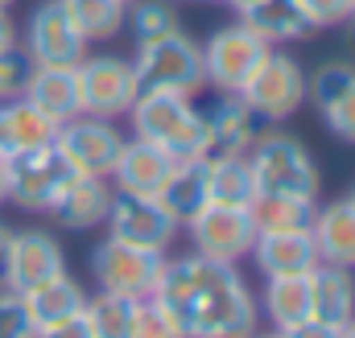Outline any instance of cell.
<instances>
[{
	"label": "cell",
	"mask_w": 355,
	"mask_h": 338,
	"mask_svg": "<svg viewBox=\"0 0 355 338\" xmlns=\"http://www.w3.org/2000/svg\"><path fill=\"white\" fill-rule=\"evenodd\" d=\"M132 338H186V335L178 330V322L153 297H141V305H137V335Z\"/></svg>",
	"instance_id": "obj_35"
},
{
	"label": "cell",
	"mask_w": 355,
	"mask_h": 338,
	"mask_svg": "<svg viewBox=\"0 0 355 338\" xmlns=\"http://www.w3.org/2000/svg\"><path fill=\"white\" fill-rule=\"evenodd\" d=\"M310 29H335L352 17V0H297Z\"/></svg>",
	"instance_id": "obj_36"
},
{
	"label": "cell",
	"mask_w": 355,
	"mask_h": 338,
	"mask_svg": "<svg viewBox=\"0 0 355 338\" xmlns=\"http://www.w3.org/2000/svg\"><path fill=\"white\" fill-rule=\"evenodd\" d=\"M12 42H17V25H12L8 8H0V50H4V46H12Z\"/></svg>",
	"instance_id": "obj_39"
},
{
	"label": "cell",
	"mask_w": 355,
	"mask_h": 338,
	"mask_svg": "<svg viewBox=\"0 0 355 338\" xmlns=\"http://www.w3.org/2000/svg\"><path fill=\"white\" fill-rule=\"evenodd\" d=\"M207 202H223V206H252L257 202V177L248 166V153L207 157Z\"/></svg>",
	"instance_id": "obj_26"
},
{
	"label": "cell",
	"mask_w": 355,
	"mask_h": 338,
	"mask_svg": "<svg viewBox=\"0 0 355 338\" xmlns=\"http://www.w3.org/2000/svg\"><path fill=\"white\" fill-rule=\"evenodd\" d=\"M268 50H272V46H268L265 37H257L244 21L215 29L211 42L202 46V75H207V87L240 95V87L252 79V71L261 66V58H265Z\"/></svg>",
	"instance_id": "obj_9"
},
{
	"label": "cell",
	"mask_w": 355,
	"mask_h": 338,
	"mask_svg": "<svg viewBox=\"0 0 355 338\" xmlns=\"http://www.w3.org/2000/svg\"><path fill=\"white\" fill-rule=\"evenodd\" d=\"M306 99L322 116V124L355 145V62L352 58H331L314 75H306Z\"/></svg>",
	"instance_id": "obj_15"
},
{
	"label": "cell",
	"mask_w": 355,
	"mask_h": 338,
	"mask_svg": "<svg viewBox=\"0 0 355 338\" xmlns=\"http://www.w3.org/2000/svg\"><path fill=\"white\" fill-rule=\"evenodd\" d=\"M37 338H91L87 322L75 318V322H62V326H50V330H37Z\"/></svg>",
	"instance_id": "obj_38"
},
{
	"label": "cell",
	"mask_w": 355,
	"mask_h": 338,
	"mask_svg": "<svg viewBox=\"0 0 355 338\" xmlns=\"http://www.w3.org/2000/svg\"><path fill=\"white\" fill-rule=\"evenodd\" d=\"M202 124H207V145H211L207 157H215V153H248L268 128H277L252 103H244V95H232V91H219V99L202 112Z\"/></svg>",
	"instance_id": "obj_16"
},
{
	"label": "cell",
	"mask_w": 355,
	"mask_h": 338,
	"mask_svg": "<svg viewBox=\"0 0 355 338\" xmlns=\"http://www.w3.org/2000/svg\"><path fill=\"white\" fill-rule=\"evenodd\" d=\"M62 8L71 12L75 29L87 42H112L124 29V0H62Z\"/></svg>",
	"instance_id": "obj_30"
},
{
	"label": "cell",
	"mask_w": 355,
	"mask_h": 338,
	"mask_svg": "<svg viewBox=\"0 0 355 338\" xmlns=\"http://www.w3.org/2000/svg\"><path fill=\"white\" fill-rule=\"evenodd\" d=\"M75 79H79V116H99V120L128 116L132 99L141 95L132 62L116 58V54L83 58L75 66Z\"/></svg>",
	"instance_id": "obj_6"
},
{
	"label": "cell",
	"mask_w": 355,
	"mask_h": 338,
	"mask_svg": "<svg viewBox=\"0 0 355 338\" xmlns=\"http://www.w3.org/2000/svg\"><path fill=\"white\" fill-rule=\"evenodd\" d=\"M248 166H252V177H257V194H285V198L318 202V190H322L318 161L310 157V149L297 136L268 128L248 149Z\"/></svg>",
	"instance_id": "obj_3"
},
{
	"label": "cell",
	"mask_w": 355,
	"mask_h": 338,
	"mask_svg": "<svg viewBox=\"0 0 355 338\" xmlns=\"http://www.w3.org/2000/svg\"><path fill=\"white\" fill-rule=\"evenodd\" d=\"M186 338H248L257 335L261 305L236 264L190 252L166 260L149 293Z\"/></svg>",
	"instance_id": "obj_1"
},
{
	"label": "cell",
	"mask_w": 355,
	"mask_h": 338,
	"mask_svg": "<svg viewBox=\"0 0 355 338\" xmlns=\"http://www.w3.org/2000/svg\"><path fill=\"white\" fill-rule=\"evenodd\" d=\"M0 338H37V326L25 310V297L0 285Z\"/></svg>",
	"instance_id": "obj_34"
},
{
	"label": "cell",
	"mask_w": 355,
	"mask_h": 338,
	"mask_svg": "<svg viewBox=\"0 0 355 338\" xmlns=\"http://www.w3.org/2000/svg\"><path fill=\"white\" fill-rule=\"evenodd\" d=\"M347 202H352V206H355V186H352V194H347Z\"/></svg>",
	"instance_id": "obj_48"
},
{
	"label": "cell",
	"mask_w": 355,
	"mask_h": 338,
	"mask_svg": "<svg viewBox=\"0 0 355 338\" xmlns=\"http://www.w3.org/2000/svg\"><path fill=\"white\" fill-rule=\"evenodd\" d=\"M248 338H285V330H277V326H272L268 335H248Z\"/></svg>",
	"instance_id": "obj_45"
},
{
	"label": "cell",
	"mask_w": 355,
	"mask_h": 338,
	"mask_svg": "<svg viewBox=\"0 0 355 338\" xmlns=\"http://www.w3.org/2000/svg\"><path fill=\"white\" fill-rule=\"evenodd\" d=\"M124 4H132V0H124Z\"/></svg>",
	"instance_id": "obj_50"
},
{
	"label": "cell",
	"mask_w": 355,
	"mask_h": 338,
	"mask_svg": "<svg viewBox=\"0 0 355 338\" xmlns=\"http://www.w3.org/2000/svg\"><path fill=\"white\" fill-rule=\"evenodd\" d=\"M12 4H17V0H0V8H12Z\"/></svg>",
	"instance_id": "obj_47"
},
{
	"label": "cell",
	"mask_w": 355,
	"mask_h": 338,
	"mask_svg": "<svg viewBox=\"0 0 355 338\" xmlns=\"http://www.w3.org/2000/svg\"><path fill=\"white\" fill-rule=\"evenodd\" d=\"M174 166L178 161L166 153V149H157L153 141L132 136V141H124V149H120V157H116V166H112L107 177L116 181V190L157 198V190L166 186V177H170V169Z\"/></svg>",
	"instance_id": "obj_18"
},
{
	"label": "cell",
	"mask_w": 355,
	"mask_h": 338,
	"mask_svg": "<svg viewBox=\"0 0 355 338\" xmlns=\"http://www.w3.org/2000/svg\"><path fill=\"white\" fill-rule=\"evenodd\" d=\"M21 46L29 50V58L37 66H79L87 58V37L75 29V21L62 8V0H42L29 12Z\"/></svg>",
	"instance_id": "obj_11"
},
{
	"label": "cell",
	"mask_w": 355,
	"mask_h": 338,
	"mask_svg": "<svg viewBox=\"0 0 355 338\" xmlns=\"http://www.w3.org/2000/svg\"><path fill=\"white\" fill-rule=\"evenodd\" d=\"M310 235L318 248V264H339V268L355 272V206L347 198L314 206Z\"/></svg>",
	"instance_id": "obj_20"
},
{
	"label": "cell",
	"mask_w": 355,
	"mask_h": 338,
	"mask_svg": "<svg viewBox=\"0 0 355 338\" xmlns=\"http://www.w3.org/2000/svg\"><path fill=\"white\" fill-rule=\"evenodd\" d=\"M227 4H232V8H236V12H244V8H252V4H257V0H227Z\"/></svg>",
	"instance_id": "obj_44"
},
{
	"label": "cell",
	"mask_w": 355,
	"mask_h": 338,
	"mask_svg": "<svg viewBox=\"0 0 355 338\" xmlns=\"http://www.w3.org/2000/svg\"><path fill=\"white\" fill-rule=\"evenodd\" d=\"M261 310L277 330L297 326L302 318H310V272H293V276H268Z\"/></svg>",
	"instance_id": "obj_27"
},
{
	"label": "cell",
	"mask_w": 355,
	"mask_h": 338,
	"mask_svg": "<svg viewBox=\"0 0 355 338\" xmlns=\"http://www.w3.org/2000/svg\"><path fill=\"white\" fill-rule=\"evenodd\" d=\"M0 120H4V132H8L12 153H17V149H33V145H50V141L58 136V124H54L46 112H37L25 95L0 103Z\"/></svg>",
	"instance_id": "obj_29"
},
{
	"label": "cell",
	"mask_w": 355,
	"mask_h": 338,
	"mask_svg": "<svg viewBox=\"0 0 355 338\" xmlns=\"http://www.w3.org/2000/svg\"><path fill=\"white\" fill-rule=\"evenodd\" d=\"M25 99L46 112L54 124H67L79 116V79H75V66H33L29 87H25Z\"/></svg>",
	"instance_id": "obj_23"
},
{
	"label": "cell",
	"mask_w": 355,
	"mask_h": 338,
	"mask_svg": "<svg viewBox=\"0 0 355 338\" xmlns=\"http://www.w3.org/2000/svg\"><path fill=\"white\" fill-rule=\"evenodd\" d=\"M240 21H244L257 37H265L268 46L302 42V37H310V33H314L297 0H257L252 8H244V12H240Z\"/></svg>",
	"instance_id": "obj_25"
},
{
	"label": "cell",
	"mask_w": 355,
	"mask_h": 338,
	"mask_svg": "<svg viewBox=\"0 0 355 338\" xmlns=\"http://www.w3.org/2000/svg\"><path fill=\"white\" fill-rule=\"evenodd\" d=\"M103 223H107L112 240H124L137 248H157V252H170L178 235V223L162 211L157 198L128 194V190H112V206H107Z\"/></svg>",
	"instance_id": "obj_14"
},
{
	"label": "cell",
	"mask_w": 355,
	"mask_h": 338,
	"mask_svg": "<svg viewBox=\"0 0 355 338\" xmlns=\"http://www.w3.org/2000/svg\"><path fill=\"white\" fill-rule=\"evenodd\" d=\"M54 145L62 149L67 166L75 173H87V177H107L120 149H124V136L116 128V120H99V116H75L67 124H58V136Z\"/></svg>",
	"instance_id": "obj_12"
},
{
	"label": "cell",
	"mask_w": 355,
	"mask_h": 338,
	"mask_svg": "<svg viewBox=\"0 0 355 338\" xmlns=\"http://www.w3.org/2000/svg\"><path fill=\"white\" fill-rule=\"evenodd\" d=\"M343 338H355V318L347 322V326H343Z\"/></svg>",
	"instance_id": "obj_46"
},
{
	"label": "cell",
	"mask_w": 355,
	"mask_h": 338,
	"mask_svg": "<svg viewBox=\"0 0 355 338\" xmlns=\"http://www.w3.org/2000/svg\"><path fill=\"white\" fill-rule=\"evenodd\" d=\"M252 260L265 276H293V272H314L318 268V248L310 227L297 231H257L252 244Z\"/></svg>",
	"instance_id": "obj_19"
},
{
	"label": "cell",
	"mask_w": 355,
	"mask_h": 338,
	"mask_svg": "<svg viewBox=\"0 0 355 338\" xmlns=\"http://www.w3.org/2000/svg\"><path fill=\"white\" fill-rule=\"evenodd\" d=\"M124 25L132 29L137 46H141V42L170 37V33L182 29V25H178V8L170 0H132V4L124 8Z\"/></svg>",
	"instance_id": "obj_32"
},
{
	"label": "cell",
	"mask_w": 355,
	"mask_h": 338,
	"mask_svg": "<svg viewBox=\"0 0 355 338\" xmlns=\"http://www.w3.org/2000/svg\"><path fill=\"white\" fill-rule=\"evenodd\" d=\"M8 202V177H4V161H0V206Z\"/></svg>",
	"instance_id": "obj_43"
},
{
	"label": "cell",
	"mask_w": 355,
	"mask_h": 338,
	"mask_svg": "<svg viewBox=\"0 0 355 338\" xmlns=\"http://www.w3.org/2000/svg\"><path fill=\"white\" fill-rule=\"evenodd\" d=\"M21 297H25V310H29V318H33L37 330L75 322V318H83V305H87V289L71 272H58L54 281H46V285L29 289Z\"/></svg>",
	"instance_id": "obj_21"
},
{
	"label": "cell",
	"mask_w": 355,
	"mask_h": 338,
	"mask_svg": "<svg viewBox=\"0 0 355 338\" xmlns=\"http://www.w3.org/2000/svg\"><path fill=\"white\" fill-rule=\"evenodd\" d=\"M240 95H244V103H252L265 116L268 124H281V120L297 116L302 103H306V71H302V62L293 54L272 46L261 58V66L252 71V79L240 87Z\"/></svg>",
	"instance_id": "obj_7"
},
{
	"label": "cell",
	"mask_w": 355,
	"mask_h": 338,
	"mask_svg": "<svg viewBox=\"0 0 355 338\" xmlns=\"http://www.w3.org/2000/svg\"><path fill=\"white\" fill-rule=\"evenodd\" d=\"M12 153V145H8V132H4V120H0V161Z\"/></svg>",
	"instance_id": "obj_42"
},
{
	"label": "cell",
	"mask_w": 355,
	"mask_h": 338,
	"mask_svg": "<svg viewBox=\"0 0 355 338\" xmlns=\"http://www.w3.org/2000/svg\"><path fill=\"white\" fill-rule=\"evenodd\" d=\"M107 206H112V181L107 177L71 173L42 215L58 231H91V227H99L107 219Z\"/></svg>",
	"instance_id": "obj_17"
},
{
	"label": "cell",
	"mask_w": 355,
	"mask_h": 338,
	"mask_svg": "<svg viewBox=\"0 0 355 338\" xmlns=\"http://www.w3.org/2000/svg\"><path fill=\"white\" fill-rule=\"evenodd\" d=\"M71 173H75V169L67 166V157H62V149H58L54 141H50V145H33V149H17V153L4 157L8 202H12L17 211L42 215Z\"/></svg>",
	"instance_id": "obj_5"
},
{
	"label": "cell",
	"mask_w": 355,
	"mask_h": 338,
	"mask_svg": "<svg viewBox=\"0 0 355 338\" xmlns=\"http://www.w3.org/2000/svg\"><path fill=\"white\" fill-rule=\"evenodd\" d=\"M310 318L347 326L355 318V272L339 264H318L310 272Z\"/></svg>",
	"instance_id": "obj_22"
},
{
	"label": "cell",
	"mask_w": 355,
	"mask_h": 338,
	"mask_svg": "<svg viewBox=\"0 0 355 338\" xmlns=\"http://www.w3.org/2000/svg\"><path fill=\"white\" fill-rule=\"evenodd\" d=\"M8 244H12V227L0 223V268H4V260H8Z\"/></svg>",
	"instance_id": "obj_40"
},
{
	"label": "cell",
	"mask_w": 355,
	"mask_h": 338,
	"mask_svg": "<svg viewBox=\"0 0 355 338\" xmlns=\"http://www.w3.org/2000/svg\"><path fill=\"white\" fill-rule=\"evenodd\" d=\"M33 66H37V62L29 58V50H25L21 42H12V46H4V50H0V103H8V99H21V95H25Z\"/></svg>",
	"instance_id": "obj_33"
},
{
	"label": "cell",
	"mask_w": 355,
	"mask_h": 338,
	"mask_svg": "<svg viewBox=\"0 0 355 338\" xmlns=\"http://www.w3.org/2000/svg\"><path fill=\"white\" fill-rule=\"evenodd\" d=\"M186 231L194 240V252L207 256V260H223V264H236L240 256H248L252 244H257V223H252V211L248 206L207 202L186 223Z\"/></svg>",
	"instance_id": "obj_10"
},
{
	"label": "cell",
	"mask_w": 355,
	"mask_h": 338,
	"mask_svg": "<svg viewBox=\"0 0 355 338\" xmlns=\"http://www.w3.org/2000/svg\"><path fill=\"white\" fill-rule=\"evenodd\" d=\"M162 211L174 219L178 227H186L202 206H207V157L198 161H178L166 177V186L157 190Z\"/></svg>",
	"instance_id": "obj_24"
},
{
	"label": "cell",
	"mask_w": 355,
	"mask_h": 338,
	"mask_svg": "<svg viewBox=\"0 0 355 338\" xmlns=\"http://www.w3.org/2000/svg\"><path fill=\"white\" fill-rule=\"evenodd\" d=\"M352 17H355V0H352Z\"/></svg>",
	"instance_id": "obj_49"
},
{
	"label": "cell",
	"mask_w": 355,
	"mask_h": 338,
	"mask_svg": "<svg viewBox=\"0 0 355 338\" xmlns=\"http://www.w3.org/2000/svg\"><path fill=\"white\" fill-rule=\"evenodd\" d=\"M314 206H318V202H306V198L257 194V202H252L248 211H252V223H257V231H297V227H310V219H314Z\"/></svg>",
	"instance_id": "obj_31"
},
{
	"label": "cell",
	"mask_w": 355,
	"mask_h": 338,
	"mask_svg": "<svg viewBox=\"0 0 355 338\" xmlns=\"http://www.w3.org/2000/svg\"><path fill=\"white\" fill-rule=\"evenodd\" d=\"M170 252H157V248H137V244H124V240H103L95 244L91 252V276L99 281V289L107 293H124V297H149L162 268H166Z\"/></svg>",
	"instance_id": "obj_8"
},
{
	"label": "cell",
	"mask_w": 355,
	"mask_h": 338,
	"mask_svg": "<svg viewBox=\"0 0 355 338\" xmlns=\"http://www.w3.org/2000/svg\"><path fill=\"white\" fill-rule=\"evenodd\" d=\"M137 305H141V297H124V293L99 289V297H87V305H83L87 335L91 338H132L137 335Z\"/></svg>",
	"instance_id": "obj_28"
},
{
	"label": "cell",
	"mask_w": 355,
	"mask_h": 338,
	"mask_svg": "<svg viewBox=\"0 0 355 338\" xmlns=\"http://www.w3.org/2000/svg\"><path fill=\"white\" fill-rule=\"evenodd\" d=\"M285 338H343V326H331L322 318H302L297 326H289Z\"/></svg>",
	"instance_id": "obj_37"
},
{
	"label": "cell",
	"mask_w": 355,
	"mask_h": 338,
	"mask_svg": "<svg viewBox=\"0 0 355 338\" xmlns=\"http://www.w3.org/2000/svg\"><path fill=\"white\" fill-rule=\"evenodd\" d=\"M343 37H347V50H352V62H355V17L343 21Z\"/></svg>",
	"instance_id": "obj_41"
},
{
	"label": "cell",
	"mask_w": 355,
	"mask_h": 338,
	"mask_svg": "<svg viewBox=\"0 0 355 338\" xmlns=\"http://www.w3.org/2000/svg\"><path fill=\"white\" fill-rule=\"evenodd\" d=\"M141 91H174V95H194L207 87L202 75V46L190 42L182 29L157 42H141L132 58Z\"/></svg>",
	"instance_id": "obj_4"
},
{
	"label": "cell",
	"mask_w": 355,
	"mask_h": 338,
	"mask_svg": "<svg viewBox=\"0 0 355 338\" xmlns=\"http://www.w3.org/2000/svg\"><path fill=\"white\" fill-rule=\"evenodd\" d=\"M58 272H67V252L58 244L54 231H42V227H25V231H12V244H8V260L0 268V285L12 289V293H29L46 281H54Z\"/></svg>",
	"instance_id": "obj_13"
},
{
	"label": "cell",
	"mask_w": 355,
	"mask_h": 338,
	"mask_svg": "<svg viewBox=\"0 0 355 338\" xmlns=\"http://www.w3.org/2000/svg\"><path fill=\"white\" fill-rule=\"evenodd\" d=\"M132 132L141 141H153L157 149H166L174 161H198L211 153L207 145V124L202 112L190 103V95L174 91H141L128 107Z\"/></svg>",
	"instance_id": "obj_2"
}]
</instances>
